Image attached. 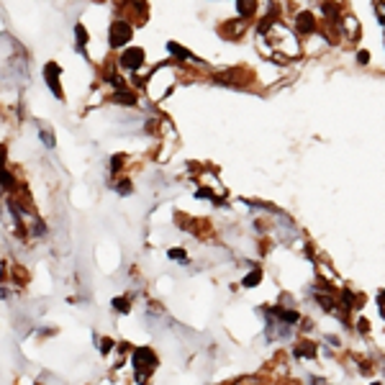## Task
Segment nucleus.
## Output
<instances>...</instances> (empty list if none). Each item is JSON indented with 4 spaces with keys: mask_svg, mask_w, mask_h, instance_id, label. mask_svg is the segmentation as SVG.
<instances>
[{
    "mask_svg": "<svg viewBox=\"0 0 385 385\" xmlns=\"http://www.w3.org/2000/svg\"><path fill=\"white\" fill-rule=\"evenodd\" d=\"M128 36H131V29L126 23H113V31H111V44L113 46H121L123 41H128Z\"/></svg>",
    "mask_w": 385,
    "mask_h": 385,
    "instance_id": "nucleus-1",
    "label": "nucleus"
},
{
    "mask_svg": "<svg viewBox=\"0 0 385 385\" xmlns=\"http://www.w3.org/2000/svg\"><path fill=\"white\" fill-rule=\"evenodd\" d=\"M121 62L126 64V67H131V70H136L139 64L144 62V51L142 49H128L123 57H121Z\"/></svg>",
    "mask_w": 385,
    "mask_h": 385,
    "instance_id": "nucleus-2",
    "label": "nucleus"
}]
</instances>
